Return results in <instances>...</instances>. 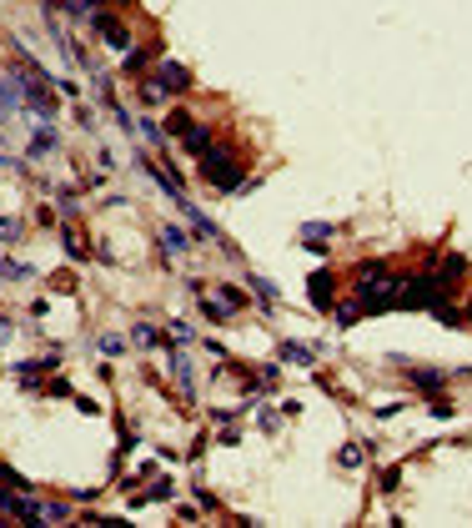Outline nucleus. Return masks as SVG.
<instances>
[{
	"label": "nucleus",
	"mask_w": 472,
	"mask_h": 528,
	"mask_svg": "<svg viewBox=\"0 0 472 528\" xmlns=\"http://www.w3.org/2000/svg\"><path fill=\"white\" fill-rule=\"evenodd\" d=\"M357 307H362V312L402 307V282H397L382 262H367V267H362V277H357Z\"/></svg>",
	"instance_id": "obj_1"
},
{
	"label": "nucleus",
	"mask_w": 472,
	"mask_h": 528,
	"mask_svg": "<svg viewBox=\"0 0 472 528\" xmlns=\"http://www.w3.org/2000/svg\"><path fill=\"white\" fill-rule=\"evenodd\" d=\"M201 176L216 187V192H226V197H236V187H242V161H236L231 151H206L201 161Z\"/></svg>",
	"instance_id": "obj_2"
},
{
	"label": "nucleus",
	"mask_w": 472,
	"mask_h": 528,
	"mask_svg": "<svg viewBox=\"0 0 472 528\" xmlns=\"http://www.w3.org/2000/svg\"><path fill=\"white\" fill-rule=\"evenodd\" d=\"M91 21H96V31H101V40H106L111 50H126V45H131V31H126V21H116V16H106V11H96Z\"/></svg>",
	"instance_id": "obj_3"
},
{
	"label": "nucleus",
	"mask_w": 472,
	"mask_h": 528,
	"mask_svg": "<svg viewBox=\"0 0 472 528\" xmlns=\"http://www.w3.org/2000/svg\"><path fill=\"white\" fill-rule=\"evenodd\" d=\"M156 81H161L166 91H191V86H196V81H191V71H186V66H176V61H161Z\"/></svg>",
	"instance_id": "obj_4"
},
{
	"label": "nucleus",
	"mask_w": 472,
	"mask_h": 528,
	"mask_svg": "<svg viewBox=\"0 0 472 528\" xmlns=\"http://www.w3.org/2000/svg\"><path fill=\"white\" fill-rule=\"evenodd\" d=\"M332 297H337V277H332V272H317V277H312V307H322V312H327V307H332Z\"/></svg>",
	"instance_id": "obj_5"
},
{
	"label": "nucleus",
	"mask_w": 472,
	"mask_h": 528,
	"mask_svg": "<svg viewBox=\"0 0 472 528\" xmlns=\"http://www.w3.org/2000/svg\"><path fill=\"white\" fill-rule=\"evenodd\" d=\"M176 207L186 211V221H191V231H196V237H206V242H221V231H216V226H211V221L196 211V202H176Z\"/></svg>",
	"instance_id": "obj_6"
},
{
	"label": "nucleus",
	"mask_w": 472,
	"mask_h": 528,
	"mask_svg": "<svg viewBox=\"0 0 472 528\" xmlns=\"http://www.w3.org/2000/svg\"><path fill=\"white\" fill-rule=\"evenodd\" d=\"M332 221H307L302 226V247H312V252H327V237H332Z\"/></svg>",
	"instance_id": "obj_7"
},
{
	"label": "nucleus",
	"mask_w": 472,
	"mask_h": 528,
	"mask_svg": "<svg viewBox=\"0 0 472 528\" xmlns=\"http://www.w3.org/2000/svg\"><path fill=\"white\" fill-rule=\"evenodd\" d=\"M171 373H176V383H181L186 397H196V373H191V358H186V352H176V358H171Z\"/></svg>",
	"instance_id": "obj_8"
},
{
	"label": "nucleus",
	"mask_w": 472,
	"mask_h": 528,
	"mask_svg": "<svg viewBox=\"0 0 472 528\" xmlns=\"http://www.w3.org/2000/svg\"><path fill=\"white\" fill-rule=\"evenodd\" d=\"M55 146H61V136H55V126H40V131L30 136V161H40V156H50Z\"/></svg>",
	"instance_id": "obj_9"
},
{
	"label": "nucleus",
	"mask_w": 472,
	"mask_h": 528,
	"mask_svg": "<svg viewBox=\"0 0 472 528\" xmlns=\"http://www.w3.org/2000/svg\"><path fill=\"white\" fill-rule=\"evenodd\" d=\"M181 146H186V151H191V156H196V161H201V156H206V151H211V131H206V126H201V121H196V126H191V131H186V136H181Z\"/></svg>",
	"instance_id": "obj_10"
},
{
	"label": "nucleus",
	"mask_w": 472,
	"mask_h": 528,
	"mask_svg": "<svg viewBox=\"0 0 472 528\" xmlns=\"http://www.w3.org/2000/svg\"><path fill=\"white\" fill-rule=\"evenodd\" d=\"M276 358H286V363H302V368H307V363H317V352H312L307 342H281V347H276Z\"/></svg>",
	"instance_id": "obj_11"
},
{
	"label": "nucleus",
	"mask_w": 472,
	"mask_h": 528,
	"mask_svg": "<svg viewBox=\"0 0 472 528\" xmlns=\"http://www.w3.org/2000/svg\"><path fill=\"white\" fill-rule=\"evenodd\" d=\"M161 247H166V257H181L191 242H186V231H181V226H161Z\"/></svg>",
	"instance_id": "obj_12"
},
{
	"label": "nucleus",
	"mask_w": 472,
	"mask_h": 528,
	"mask_svg": "<svg viewBox=\"0 0 472 528\" xmlns=\"http://www.w3.org/2000/svg\"><path fill=\"white\" fill-rule=\"evenodd\" d=\"M0 483H6V488H21V493H35V483H30L26 473H16L11 463H0Z\"/></svg>",
	"instance_id": "obj_13"
},
{
	"label": "nucleus",
	"mask_w": 472,
	"mask_h": 528,
	"mask_svg": "<svg viewBox=\"0 0 472 528\" xmlns=\"http://www.w3.org/2000/svg\"><path fill=\"white\" fill-rule=\"evenodd\" d=\"M407 373H412V383H417V387H442V373H432V368H412V363H407Z\"/></svg>",
	"instance_id": "obj_14"
},
{
	"label": "nucleus",
	"mask_w": 472,
	"mask_h": 528,
	"mask_svg": "<svg viewBox=\"0 0 472 528\" xmlns=\"http://www.w3.org/2000/svg\"><path fill=\"white\" fill-rule=\"evenodd\" d=\"M166 96H171V91H166V86H161V81H156V76H151V81H146V86H141V101H146V106H161V101H166Z\"/></svg>",
	"instance_id": "obj_15"
},
{
	"label": "nucleus",
	"mask_w": 472,
	"mask_h": 528,
	"mask_svg": "<svg viewBox=\"0 0 472 528\" xmlns=\"http://www.w3.org/2000/svg\"><path fill=\"white\" fill-rule=\"evenodd\" d=\"M252 282V292L262 297V307H271V297H276V282H266V277H247Z\"/></svg>",
	"instance_id": "obj_16"
},
{
	"label": "nucleus",
	"mask_w": 472,
	"mask_h": 528,
	"mask_svg": "<svg viewBox=\"0 0 472 528\" xmlns=\"http://www.w3.org/2000/svg\"><path fill=\"white\" fill-rule=\"evenodd\" d=\"M201 312H206L211 322H226V317H231V302H226V297H221V302H201Z\"/></svg>",
	"instance_id": "obj_17"
},
{
	"label": "nucleus",
	"mask_w": 472,
	"mask_h": 528,
	"mask_svg": "<svg viewBox=\"0 0 472 528\" xmlns=\"http://www.w3.org/2000/svg\"><path fill=\"white\" fill-rule=\"evenodd\" d=\"M40 518H50V523H66V518H71V508H66V503H40Z\"/></svg>",
	"instance_id": "obj_18"
},
{
	"label": "nucleus",
	"mask_w": 472,
	"mask_h": 528,
	"mask_svg": "<svg viewBox=\"0 0 472 528\" xmlns=\"http://www.w3.org/2000/svg\"><path fill=\"white\" fill-rule=\"evenodd\" d=\"M191 126H196V116H191V111H176V116H171V131H176V136H186Z\"/></svg>",
	"instance_id": "obj_19"
},
{
	"label": "nucleus",
	"mask_w": 472,
	"mask_h": 528,
	"mask_svg": "<svg viewBox=\"0 0 472 528\" xmlns=\"http://www.w3.org/2000/svg\"><path fill=\"white\" fill-rule=\"evenodd\" d=\"M141 131H146V141H156V146H166V131L156 126V116H141Z\"/></svg>",
	"instance_id": "obj_20"
},
{
	"label": "nucleus",
	"mask_w": 472,
	"mask_h": 528,
	"mask_svg": "<svg viewBox=\"0 0 472 528\" xmlns=\"http://www.w3.org/2000/svg\"><path fill=\"white\" fill-rule=\"evenodd\" d=\"M0 242H21V221L16 216H0Z\"/></svg>",
	"instance_id": "obj_21"
},
{
	"label": "nucleus",
	"mask_w": 472,
	"mask_h": 528,
	"mask_svg": "<svg viewBox=\"0 0 472 528\" xmlns=\"http://www.w3.org/2000/svg\"><path fill=\"white\" fill-rule=\"evenodd\" d=\"M136 342H141V347H156V342H161V332H156L151 322H136Z\"/></svg>",
	"instance_id": "obj_22"
},
{
	"label": "nucleus",
	"mask_w": 472,
	"mask_h": 528,
	"mask_svg": "<svg viewBox=\"0 0 472 528\" xmlns=\"http://www.w3.org/2000/svg\"><path fill=\"white\" fill-rule=\"evenodd\" d=\"M362 458H367V448H342V453H337V463H342V468H357Z\"/></svg>",
	"instance_id": "obj_23"
},
{
	"label": "nucleus",
	"mask_w": 472,
	"mask_h": 528,
	"mask_svg": "<svg viewBox=\"0 0 472 528\" xmlns=\"http://www.w3.org/2000/svg\"><path fill=\"white\" fill-rule=\"evenodd\" d=\"M111 116H116V126H121V131H136V121H131V111H126L121 101H116V106H111Z\"/></svg>",
	"instance_id": "obj_24"
},
{
	"label": "nucleus",
	"mask_w": 472,
	"mask_h": 528,
	"mask_svg": "<svg viewBox=\"0 0 472 528\" xmlns=\"http://www.w3.org/2000/svg\"><path fill=\"white\" fill-rule=\"evenodd\" d=\"M357 317H362V307H337V327H357Z\"/></svg>",
	"instance_id": "obj_25"
},
{
	"label": "nucleus",
	"mask_w": 472,
	"mask_h": 528,
	"mask_svg": "<svg viewBox=\"0 0 472 528\" xmlns=\"http://www.w3.org/2000/svg\"><path fill=\"white\" fill-rule=\"evenodd\" d=\"M221 297H226L231 307H242V302H247V292H242V287H236V282H226V287H221Z\"/></svg>",
	"instance_id": "obj_26"
},
{
	"label": "nucleus",
	"mask_w": 472,
	"mask_h": 528,
	"mask_svg": "<svg viewBox=\"0 0 472 528\" xmlns=\"http://www.w3.org/2000/svg\"><path fill=\"white\" fill-rule=\"evenodd\" d=\"M121 347H126V342L116 337V332H106V337H101V352H111V358H121Z\"/></svg>",
	"instance_id": "obj_27"
},
{
	"label": "nucleus",
	"mask_w": 472,
	"mask_h": 528,
	"mask_svg": "<svg viewBox=\"0 0 472 528\" xmlns=\"http://www.w3.org/2000/svg\"><path fill=\"white\" fill-rule=\"evenodd\" d=\"M146 55H151V50H131V55H126V71H141V66H146Z\"/></svg>",
	"instance_id": "obj_28"
},
{
	"label": "nucleus",
	"mask_w": 472,
	"mask_h": 528,
	"mask_svg": "<svg viewBox=\"0 0 472 528\" xmlns=\"http://www.w3.org/2000/svg\"><path fill=\"white\" fill-rule=\"evenodd\" d=\"M427 407H432V418H447V413H452V402H447V397H432Z\"/></svg>",
	"instance_id": "obj_29"
},
{
	"label": "nucleus",
	"mask_w": 472,
	"mask_h": 528,
	"mask_svg": "<svg viewBox=\"0 0 472 528\" xmlns=\"http://www.w3.org/2000/svg\"><path fill=\"white\" fill-rule=\"evenodd\" d=\"M6 337H11V322H6V317H0V342H6Z\"/></svg>",
	"instance_id": "obj_30"
},
{
	"label": "nucleus",
	"mask_w": 472,
	"mask_h": 528,
	"mask_svg": "<svg viewBox=\"0 0 472 528\" xmlns=\"http://www.w3.org/2000/svg\"><path fill=\"white\" fill-rule=\"evenodd\" d=\"M0 121H6V106H0ZM0 141H6V126H0Z\"/></svg>",
	"instance_id": "obj_31"
}]
</instances>
